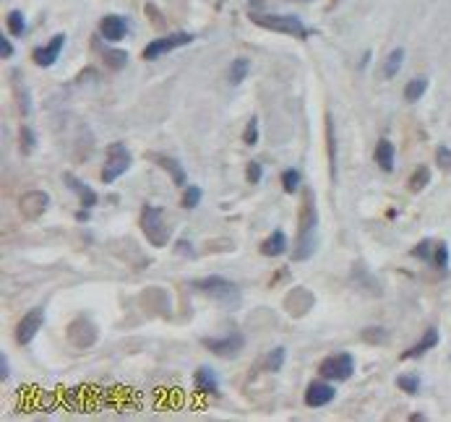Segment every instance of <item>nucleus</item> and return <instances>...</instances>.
<instances>
[{
	"mask_svg": "<svg viewBox=\"0 0 451 422\" xmlns=\"http://www.w3.org/2000/svg\"><path fill=\"white\" fill-rule=\"evenodd\" d=\"M319 209H316V198L313 190L305 188L303 190V206H300V216H297V245L292 258L295 261H308L310 256L319 248Z\"/></svg>",
	"mask_w": 451,
	"mask_h": 422,
	"instance_id": "f257e3e1",
	"label": "nucleus"
},
{
	"mask_svg": "<svg viewBox=\"0 0 451 422\" xmlns=\"http://www.w3.org/2000/svg\"><path fill=\"white\" fill-rule=\"evenodd\" d=\"M139 222H141V229L146 240L154 245V248H165L172 238V225L167 222V211L159 209V206H152V203H146L141 209V216H139Z\"/></svg>",
	"mask_w": 451,
	"mask_h": 422,
	"instance_id": "f03ea898",
	"label": "nucleus"
},
{
	"mask_svg": "<svg viewBox=\"0 0 451 422\" xmlns=\"http://www.w3.org/2000/svg\"><path fill=\"white\" fill-rule=\"evenodd\" d=\"M194 290L204 292L209 297H214L222 308H235V305L240 303V287L230 282V279L224 277H204V279H196L194 282Z\"/></svg>",
	"mask_w": 451,
	"mask_h": 422,
	"instance_id": "7ed1b4c3",
	"label": "nucleus"
},
{
	"mask_svg": "<svg viewBox=\"0 0 451 422\" xmlns=\"http://www.w3.org/2000/svg\"><path fill=\"white\" fill-rule=\"evenodd\" d=\"M251 21L256 27H264L269 32H279V34H290V37H308L305 24L297 16H277V14H251Z\"/></svg>",
	"mask_w": 451,
	"mask_h": 422,
	"instance_id": "20e7f679",
	"label": "nucleus"
},
{
	"mask_svg": "<svg viewBox=\"0 0 451 422\" xmlns=\"http://www.w3.org/2000/svg\"><path fill=\"white\" fill-rule=\"evenodd\" d=\"M130 167V149L126 144H110L107 149V162L102 167V183H115L120 175H126Z\"/></svg>",
	"mask_w": 451,
	"mask_h": 422,
	"instance_id": "39448f33",
	"label": "nucleus"
},
{
	"mask_svg": "<svg viewBox=\"0 0 451 422\" xmlns=\"http://www.w3.org/2000/svg\"><path fill=\"white\" fill-rule=\"evenodd\" d=\"M201 344L207 347L211 355L217 357H235L243 352L245 347V336L240 331H227V334H222V336H204Z\"/></svg>",
	"mask_w": 451,
	"mask_h": 422,
	"instance_id": "423d86ee",
	"label": "nucleus"
},
{
	"mask_svg": "<svg viewBox=\"0 0 451 422\" xmlns=\"http://www.w3.org/2000/svg\"><path fill=\"white\" fill-rule=\"evenodd\" d=\"M319 373H321L326 381H347V378H352V373H355V360H352L349 352L329 355L321 360Z\"/></svg>",
	"mask_w": 451,
	"mask_h": 422,
	"instance_id": "0eeeda50",
	"label": "nucleus"
},
{
	"mask_svg": "<svg viewBox=\"0 0 451 422\" xmlns=\"http://www.w3.org/2000/svg\"><path fill=\"white\" fill-rule=\"evenodd\" d=\"M191 42H194V34H188V32H175V34H167V37H159V40L149 42L143 47V60H157V58L172 53L178 47H185Z\"/></svg>",
	"mask_w": 451,
	"mask_h": 422,
	"instance_id": "6e6552de",
	"label": "nucleus"
},
{
	"mask_svg": "<svg viewBox=\"0 0 451 422\" xmlns=\"http://www.w3.org/2000/svg\"><path fill=\"white\" fill-rule=\"evenodd\" d=\"M68 342L73 344L76 349H86V347H91V344L97 342V336H100V331H97V326H94V321L86 316H78L71 326H68Z\"/></svg>",
	"mask_w": 451,
	"mask_h": 422,
	"instance_id": "1a4fd4ad",
	"label": "nucleus"
},
{
	"mask_svg": "<svg viewBox=\"0 0 451 422\" xmlns=\"http://www.w3.org/2000/svg\"><path fill=\"white\" fill-rule=\"evenodd\" d=\"M50 209V196L45 193V190H29L21 201H19V211L24 214V219L29 222H37L42 219L45 214Z\"/></svg>",
	"mask_w": 451,
	"mask_h": 422,
	"instance_id": "9d476101",
	"label": "nucleus"
},
{
	"mask_svg": "<svg viewBox=\"0 0 451 422\" xmlns=\"http://www.w3.org/2000/svg\"><path fill=\"white\" fill-rule=\"evenodd\" d=\"M42 323H45V308L39 305V308L29 310V313L19 321V326H16V342L21 344V347H26V344L32 342V339L39 334Z\"/></svg>",
	"mask_w": 451,
	"mask_h": 422,
	"instance_id": "9b49d317",
	"label": "nucleus"
},
{
	"mask_svg": "<svg viewBox=\"0 0 451 422\" xmlns=\"http://www.w3.org/2000/svg\"><path fill=\"white\" fill-rule=\"evenodd\" d=\"M316 305V297H313V292H308L305 287H295V290L287 292V297H284V308H287V313L290 316H305L310 308Z\"/></svg>",
	"mask_w": 451,
	"mask_h": 422,
	"instance_id": "f8f14e48",
	"label": "nucleus"
},
{
	"mask_svg": "<svg viewBox=\"0 0 451 422\" xmlns=\"http://www.w3.org/2000/svg\"><path fill=\"white\" fill-rule=\"evenodd\" d=\"M65 47V34H55L47 45H42V47H37L34 50V63H37L39 68H50L58 63V58H60V53H63Z\"/></svg>",
	"mask_w": 451,
	"mask_h": 422,
	"instance_id": "ddd939ff",
	"label": "nucleus"
},
{
	"mask_svg": "<svg viewBox=\"0 0 451 422\" xmlns=\"http://www.w3.org/2000/svg\"><path fill=\"white\" fill-rule=\"evenodd\" d=\"M336 396V388L332 383L326 381H313L305 388V404L308 407H326V404H332Z\"/></svg>",
	"mask_w": 451,
	"mask_h": 422,
	"instance_id": "4468645a",
	"label": "nucleus"
},
{
	"mask_svg": "<svg viewBox=\"0 0 451 422\" xmlns=\"http://www.w3.org/2000/svg\"><path fill=\"white\" fill-rule=\"evenodd\" d=\"M100 34L107 42H120L128 34V21L123 16H115V14L104 16L102 21H100Z\"/></svg>",
	"mask_w": 451,
	"mask_h": 422,
	"instance_id": "2eb2a0df",
	"label": "nucleus"
},
{
	"mask_svg": "<svg viewBox=\"0 0 451 422\" xmlns=\"http://www.w3.org/2000/svg\"><path fill=\"white\" fill-rule=\"evenodd\" d=\"M63 180H65V185H68V188L78 196L81 206H86V209H94V206H97L100 198H97V190H94V188H89L86 183H81L76 175H65Z\"/></svg>",
	"mask_w": 451,
	"mask_h": 422,
	"instance_id": "dca6fc26",
	"label": "nucleus"
},
{
	"mask_svg": "<svg viewBox=\"0 0 451 422\" xmlns=\"http://www.w3.org/2000/svg\"><path fill=\"white\" fill-rule=\"evenodd\" d=\"M157 162V164H159V167H162V170L167 172L170 177H172V183L175 185H185L188 183V175H185V167H183L181 164V159H175V157H165V154H154V157H152Z\"/></svg>",
	"mask_w": 451,
	"mask_h": 422,
	"instance_id": "f3484780",
	"label": "nucleus"
},
{
	"mask_svg": "<svg viewBox=\"0 0 451 422\" xmlns=\"http://www.w3.org/2000/svg\"><path fill=\"white\" fill-rule=\"evenodd\" d=\"M373 157H375V164L384 172H394V167H397V149H394V144H391L389 138H381V141L375 144Z\"/></svg>",
	"mask_w": 451,
	"mask_h": 422,
	"instance_id": "a211bd4d",
	"label": "nucleus"
},
{
	"mask_svg": "<svg viewBox=\"0 0 451 422\" xmlns=\"http://www.w3.org/2000/svg\"><path fill=\"white\" fill-rule=\"evenodd\" d=\"M194 383L201 394H220V378H217V373L211 368H207V365L196 368Z\"/></svg>",
	"mask_w": 451,
	"mask_h": 422,
	"instance_id": "6ab92c4d",
	"label": "nucleus"
},
{
	"mask_svg": "<svg viewBox=\"0 0 451 422\" xmlns=\"http://www.w3.org/2000/svg\"><path fill=\"white\" fill-rule=\"evenodd\" d=\"M433 347H439V331L428 329L426 334H423V339H420V342H415L413 347L402 355V360H415V357H423L426 352H430Z\"/></svg>",
	"mask_w": 451,
	"mask_h": 422,
	"instance_id": "aec40b11",
	"label": "nucleus"
},
{
	"mask_svg": "<svg viewBox=\"0 0 451 422\" xmlns=\"http://www.w3.org/2000/svg\"><path fill=\"white\" fill-rule=\"evenodd\" d=\"M261 253L266 256V258H279L287 253V235H284L282 229H277V232H271L269 238L261 243Z\"/></svg>",
	"mask_w": 451,
	"mask_h": 422,
	"instance_id": "412c9836",
	"label": "nucleus"
},
{
	"mask_svg": "<svg viewBox=\"0 0 451 422\" xmlns=\"http://www.w3.org/2000/svg\"><path fill=\"white\" fill-rule=\"evenodd\" d=\"M248 73H251V60L248 58H235L230 68H227V81L232 86H238V84H243L248 79Z\"/></svg>",
	"mask_w": 451,
	"mask_h": 422,
	"instance_id": "4be33fe9",
	"label": "nucleus"
},
{
	"mask_svg": "<svg viewBox=\"0 0 451 422\" xmlns=\"http://www.w3.org/2000/svg\"><path fill=\"white\" fill-rule=\"evenodd\" d=\"M284 362H287V349L284 347H274L269 355L261 360V368L266 373H277V370L284 368Z\"/></svg>",
	"mask_w": 451,
	"mask_h": 422,
	"instance_id": "5701e85b",
	"label": "nucleus"
},
{
	"mask_svg": "<svg viewBox=\"0 0 451 422\" xmlns=\"http://www.w3.org/2000/svg\"><path fill=\"white\" fill-rule=\"evenodd\" d=\"M402 63H404V50H402V47H394V50L386 55V60H384V79H394V76L400 73Z\"/></svg>",
	"mask_w": 451,
	"mask_h": 422,
	"instance_id": "b1692460",
	"label": "nucleus"
},
{
	"mask_svg": "<svg viewBox=\"0 0 451 422\" xmlns=\"http://www.w3.org/2000/svg\"><path fill=\"white\" fill-rule=\"evenodd\" d=\"M426 92H428V79L420 76V79H413L404 86V99H407V102H417Z\"/></svg>",
	"mask_w": 451,
	"mask_h": 422,
	"instance_id": "393cba45",
	"label": "nucleus"
},
{
	"mask_svg": "<svg viewBox=\"0 0 451 422\" xmlns=\"http://www.w3.org/2000/svg\"><path fill=\"white\" fill-rule=\"evenodd\" d=\"M300 183H303V175H300V170H295V167H287V170L282 172V188H284V193H297Z\"/></svg>",
	"mask_w": 451,
	"mask_h": 422,
	"instance_id": "a878e982",
	"label": "nucleus"
},
{
	"mask_svg": "<svg viewBox=\"0 0 451 422\" xmlns=\"http://www.w3.org/2000/svg\"><path fill=\"white\" fill-rule=\"evenodd\" d=\"M104 63H107L110 71H123L128 66V53L126 50H107L104 53Z\"/></svg>",
	"mask_w": 451,
	"mask_h": 422,
	"instance_id": "bb28decb",
	"label": "nucleus"
},
{
	"mask_svg": "<svg viewBox=\"0 0 451 422\" xmlns=\"http://www.w3.org/2000/svg\"><path fill=\"white\" fill-rule=\"evenodd\" d=\"M415 258H423L426 264H433V256H436V243L433 240H420L413 248Z\"/></svg>",
	"mask_w": 451,
	"mask_h": 422,
	"instance_id": "cd10ccee",
	"label": "nucleus"
},
{
	"mask_svg": "<svg viewBox=\"0 0 451 422\" xmlns=\"http://www.w3.org/2000/svg\"><path fill=\"white\" fill-rule=\"evenodd\" d=\"M428 183H430V170H428V167H417V170L410 175V190H413V193H420Z\"/></svg>",
	"mask_w": 451,
	"mask_h": 422,
	"instance_id": "c85d7f7f",
	"label": "nucleus"
},
{
	"mask_svg": "<svg viewBox=\"0 0 451 422\" xmlns=\"http://www.w3.org/2000/svg\"><path fill=\"white\" fill-rule=\"evenodd\" d=\"M397 386H400L404 394L415 396L417 391H420V375H415V373H404V375L397 378Z\"/></svg>",
	"mask_w": 451,
	"mask_h": 422,
	"instance_id": "c756f323",
	"label": "nucleus"
},
{
	"mask_svg": "<svg viewBox=\"0 0 451 422\" xmlns=\"http://www.w3.org/2000/svg\"><path fill=\"white\" fill-rule=\"evenodd\" d=\"M201 198H204V190L198 185H188L183 190V209H196L201 203Z\"/></svg>",
	"mask_w": 451,
	"mask_h": 422,
	"instance_id": "7c9ffc66",
	"label": "nucleus"
},
{
	"mask_svg": "<svg viewBox=\"0 0 451 422\" xmlns=\"http://www.w3.org/2000/svg\"><path fill=\"white\" fill-rule=\"evenodd\" d=\"M360 339L365 344H381L386 339V329L384 326H368V329L360 331Z\"/></svg>",
	"mask_w": 451,
	"mask_h": 422,
	"instance_id": "2f4dec72",
	"label": "nucleus"
},
{
	"mask_svg": "<svg viewBox=\"0 0 451 422\" xmlns=\"http://www.w3.org/2000/svg\"><path fill=\"white\" fill-rule=\"evenodd\" d=\"M326 136H329V162H332V175H334V162H336V138H334V120H332V115H326Z\"/></svg>",
	"mask_w": 451,
	"mask_h": 422,
	"instance_id": "473e14b6",
	"label": "nucleus"
},
{
	"mask_svg": "<svg viewBox=\"0 0 451 422\" xmlns=\"http://www.w3.org/2000/svg\"><path fill=\"white\" fill-rule=\"evenodd\" d=\"M8 29H11V34H16V37H21L26 32V18L21 11H11L8 14Z\"/></svg>",
	"mask_w": 451,
	"mask_h": 422,
	"instance_id": "72a5a7b5",
	"label": "nucleus"
},
{
	"mask_svg": "<svg viewBox=\"0 0 451 422\" xmlns=\"http://www.w3.org/2000/svg\"><path fill=\"white\" fill-rule=\"evenodd\" d=\"M21 151L24 154H32L34 151V146H37V136H34V131L29 128V125H21Z\"/></svg>",
	"mask_w": 451,
	"mask_h": 422,
	"instance_id": "f704fd0d",
	"label": "nucleus"
},
{
	"mask_svg": "<svg viewBox=\"0 0 451 422\" xmlns=\"http://www.w3.org/2000/svg\"><path fill=\"white\" fill-rule=\"evenodd\" d=\"M243 141L248 146H256L258 144V118H256V115H253V118H248V123H245Z\"/></svg>",
	"mask_w": 451,
	"mask_h": 422,
	"instance_id": "c9c22d12",
	"label": "nucleus"
},
{
	"mask_svg": "<svg viewBox=\"0 0 451 422\" xmlns=\"http://www.w3.org/2000/svg\"><path fill=\"white\" fill-rule=\"evenodd\" d=\"M245 177H248V183H261V177H264V164L256 162V159H251L248 162V167H245Z\"/></svg>",
	"mask_w": 451,
	"mask_h": 422,
	"instance_id": "e433bc0d",
	"label": "nucleus"
},
{
	"mask_svg": "<svg viewBox=\"0 0 451 422\" xmlns=\"http://www.w3.org/2000/svg\"><path fill=\"white\" fill-rule=\"evenodd\" d=\"M433 266L436 269H446L449 266V245L446 243H436V256H433Z\"/></svg>",
	"mask_w": 451,
	"mask_h": 422,
	"instance_id": "4c0bfd02",
	"label": "nucleus"
},
{
	"mask_svg": "<svg viewBox=\"0 0 451 422\" xmlns=\"http://www.w3.org/2000/svg\"><path fill=\"white\" fill-rule=\"evenodd\" d=\"M16 94H19L16 99H19V110H21V115H29V112H32V99H29V92L19 86V89H16Z\"/></svg>",
	"mask_w": 451,
	"mask_h": 422,
	"instance_id": "58836bf2",
	"label": "nucleus"
},
{
	"mask_svg": "<svg viewBox=\"0 0 451 422\" xmlns=\"http://www.w3.org/2000/svg\"><path fill=\"white\" fill-rule=\"evenodd\" d=\"M436 159H439L441 170H451V149L441 146L439 151H436Z\"/></svg>",
	"mask_w": 451,
	"mask_h": 422,
	"instance_id": "ea45409f",
	"label": "nucleus"
},
{
	"mask_svg": "<svg viewBox=\"0 0 451 422\" xmlns=\"http://www.w3.org/2000/svg\"><path fill=\"white\" fill-rule=\"evenodd\" d=\"M0 58H3V60L13 58V45H11V40H5V34H0Z\"/></svg>",
	"mask_w": 451,
	"mask_h": 422,
	"instance_id": "a19ab883",
	"label": "nucleus"
},
{
	"mask_svg": "<svg viewBox=\"0 0 451 422\" xmlns=\"http://www.w3.org/2000/svg\"><path fill=\"white\" fill-rule=\"evenodd\" d=\"M175 251L181 253V256H185V258H194V248H191V243H188V240H178Z\"/></svg>",
	"mask_w": 451,
	"mask_h": 422,
	"instance_id": "79ce46f5",
	"label": "nucleus"
},
{
	"mask_svg": "<svg viewBox=\"0 0 451 422\" xmlns=\"http://www.w3.org/2000/svg\"><path fill=\"white\" fill-rule=\"evenodd\" d=\"M8 375H11V368H8V357H5V352H0V378H3V381H8Z\"/></svg>",
	"mask_w": 451,
	"mask_h": 422,
	"instance_id": "37998d69",
	"label": "nucleus"
},
{
	"mask_svg": "<svg viewBox=\"0 0 451 422\" xmlns=\"http://www.w3.org/2000/svg\"><path fill=\"white\" fill-rule=\"evenodd\" d=\"M76 219H78V222H86V219H89V209L84 206L81 211H76Z\"/></svg>",
	"mask_w": 451,
	"mask_h": 422,
	"instance_id": "c03bdc74",
	"label": "nucleus"
},
{
	"mask_svg": "<svg viewBox=\"0 0 451 422\" xmlns=\"http://www.w3.org/2000/svg\"><path fill=\"white\" fill-rule=\"evenodd\" d=\"M410 420H413V422H426V414H413Z\"/></svg>",
	"mask_w": 451,
	"mask_h": 422,
	"instance_id": "a18cd8bd",
	"label": "nucleus"
}]
</instances>
